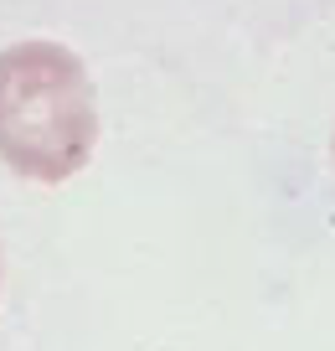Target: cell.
<instances>
[{
    "mask_svg": "<svg viewBox=\"0 0 335 351\" xmlns=\"http://www.w3.org/2000/svg\"><path fill=\"white\" fill-rule=\"evenodd\" d=\"M98 93L83 57L62 42L0 52V160L26 181H67L93 160Z\"/></svg>",
    "mask_w": 335,
    "mask_h": 351,
    "instance_id": "obj_1",
    "label": "cell"
}]
</instances>
